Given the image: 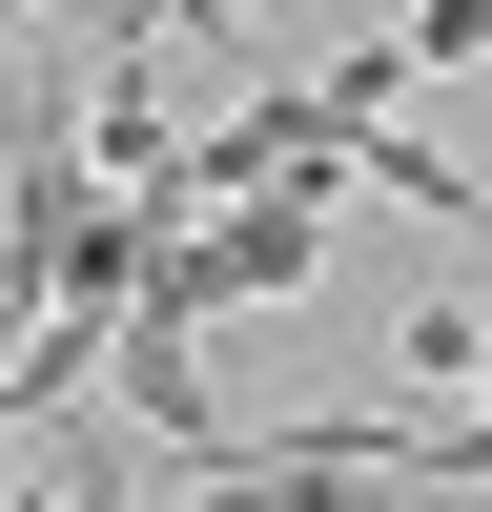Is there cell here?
<instances>
[{"mask_svg":"<svg viewBox=\"0 0 492 512\" xmlns=\"http://www.w3.org/2000/svg\"><path fill=\"white\" fill-rule=\"evenodd\" d=\"M103 390L144 410L185 472H226V451H246V431H226V390H205V349H185V308H123V328H103Z\"/></svg>","mask_w":492,"mask_h":512,"instance_id":"obj_1","label":"cell"},{"mask_svg":"<svg viewBox=\"0 0 492 512\" xmlns=\"http://www.w3.org/2000/svg\"><path fill=\"white\" fill-rule=\"evenodd\" d=\"M349 185H390V205H431V226H492V185H472V164H431L410 123H369V144H349Z\"/></svg>","mask_w":492,"mask_h":512,"instance_id":"obj_2","label":"cell"},{"mask_svg":"<svg viewBox=\"0 0 492 512\" xmlns=\"http://www.w3.org/2000/svg\"><path fill=\"white\" fill-rule=\"evenodd\" d=\"M390 369H410V390H492V308H410Z\"/></svg>","mask_w":492,"mask_h":512,"instance_id":"obj_3","label":"cell"},{"mask_svg":"<svg viewBox=\"0 0 492 512\" xmlns=\"http://www.w3.org/2000/svg\"><path fill=\"white\" fill-rule=\"evenodd\" d=\"M390 41H410V62H492V0H410Z\"/></svg>","mask_w":492,"mask_h":512,"instance_id":"obj_4","label":"cell"}]
</instances>
